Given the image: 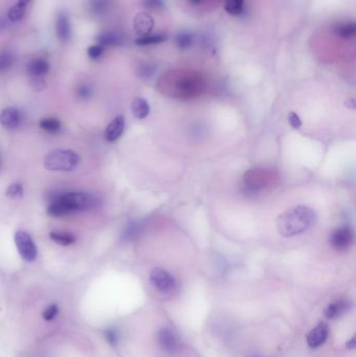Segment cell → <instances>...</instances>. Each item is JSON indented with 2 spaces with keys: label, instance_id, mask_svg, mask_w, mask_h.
Returning a JSON list of instances; mask_svg holds the SVG:
<instances>
[{
  "label": "cell",
  "instance_id": "4fadbf2b",
  "mask_svg": "<svg viewBox=\"0 0 356 357\" xmlns=\"http://www.w3.org/2000/svg\"><path fill=\"white\" fill-rule=\"evenodd\" d=\"M124 130H125V117L123 115H120L115 117L107 127L105 132L106 139L110 142L116 141L117 139L121 138V136L123 135Z\"/></svg>",
  "mask_w": 356,
  "mask_h": 357
},
{
  "label": "cell",
  "instance_id": "44dd1931",
  "mask_svg": "<svg viewBox=\"0 0 356 357\" xmlns=\"http://www.w3.org/2000/svg\"><path fill=\"white\" fill-rule=\"evenodd\" d=\"M194 42V37L190 32H181L176 35L175 44L179 49H189Z\"/></svg>",
  "mask_w": 356,
  "mask_h": 357
},
{
  "label": "cell",
  "instance_id": "83f0119b",
  "mask_svg": "<svg viewBox=\"0 0 356 357\" xmlns=\"http://www.w3.org/2000/svg\"><path fill=\"white\" fill-rule=\"evenodd\" d=\"M14 62V57L10 53H2L0 54V71H4L12 66Z\"/></svg>",
  "mask_w": 356,
  "mask_h": 357
},
{
  "label": "cell",
  "instance_id": "ba28073f",
  "mask_svg": "<svg viewBox=\"0 0 356 357\" xmlns=\"http://www.w3.org/2000/svg\"><path fill=\"white\" fill-rule=\"evenodd\" d=\"M328 335H329L328 325L325 322L319 323V325H316L307 334L306 342H307L308 347L311 349L320 348L327 341Z\"/></svg>",
  "mask_w": 356,
  "mask_h": 357
},
{
  "label": "cell",
  "instance_id": "2e32d148",
  "mask_svg": "<svg viewBox=\"0 0 356 357\" xmlns=\"http://www.w3.org/2000/svg\"><path fill=\"white\" fill-rule=\"evenodd\" d=\"M133 115L137 119H144L150 114L149 103L143 97H136L131 106Z\"/></svg>",
  "mask_w": 356,
  "mask_h": 357
},
{
  "label": "cell",
  "instance_id": "8d00e7d4",
  "mask_svg": "<svg viewBox=\"0 0 356 357\" xmlns=\"http://www.w3.org/2000/svg\"><path fill=\"white\" fill-rule=\"evenodd\" d=\"M190 2H191V3H194V4H197V3L202 2V0H190Z\"/></svg>",
  "mask_w": 356,
  "mask_h": 357
},
{
  "label": "cell",
  "instance_id": "f1b7e54d",
  "mask_svg": "<svg viewBox=\"0 0 356 357\" xmlns=\"http://www.w3.org/2000/svg\"><path fill=\"white\" fill-rule=\"evenodd\" d=\"M58 312V309H57V306L55 304H51L49 305L48 307L45 308V310L43 311L42 313V316H43V319L46 320V321H51L53 320L54 317L56 316Z\"/></svg>",
  "mask_w": 356,
  "mask_h": 357
},
{
  "label": "cell",
  "instance_id": "9c48e42d",
  "mask_svg": "<svg viewBox=\"0 0 356 357\" xmlns=\"http://www.w3.org/2000/svg\"><path fill=\"white\" fill-rule=\"evenodd\" d=\"M352 308V302L348 299H340L330 303L324 310L327 319L335 320L347 313Z\"/></svg>",
  "mask_w": 356,
  "mask_h": 357
},
{
  "label": "cell",
  "instance_id": "7a4b0ae2",
  "mask_svg": "<svg viewBox=\"0 0 356 357\" xmlns=\"http://www.w3.org/2000/svg\"><path fill=\"white\" fill-rule=\"evenodd\" d=\"M80 163V157L70 150L51 151L44 160V166L50 171H72Z\"/></svg>",
  "mask_w": 356,
  "mask_h": 357
},
{
  "label": "cell",
  "instance_id": "5b68a950",
  "mask_svg": "<svg viewBox=\"0 0 356 357\" xmlns=\"http://www.w3.org/2000/svg\"><path fill=\"white\" fill-rule=\"evenodd\" d=\"M15 244L19 254L25 261L32 262L37 257V248L32 237L24 231H18L15 234Z\"/></svg>",
  "mask_w": 356,
  "mask_h": 357
},
{
  "label": "cell",
  "instance_id": "4316f807",
  "mask_svg": "<svg viewBox=\"0 0 356 357\" xmlns=\"http://www.w3.org/2000/svg\"><path fill=\"white\" fill-rule=\"evenodd\" d=\"M156 71V67L154 64H151V63H145L143 65H141L139 67V70H138V73H139V75L141 77H144V78H149L151 77Z\"/></svg>",
  "mask_w": 356,
  "mask_h": 357
},
{
  "label": "cell",
  "instance_id": "5bb4252c",
  "mask_svg": "<svg viewBox=\"0 0 356 357\" xmlns=\"http://www.w3.org/2000/svg\"><path fill=\"white\" fill-rule=\"evenodd\" d=\"M49 70V64L45 58L38 57L34 58L27 65V72L33 77H41L45 75Z\"/></svg>",
  "mask_w": 356,
  "mask_h": 357
},
{
  "label": "cell",
  "instance_id": "7402d4cb",
  "mask_svg": "<svg viewBox=\"0 0 356 357\" xmlns=\"http://www.w3.org/2000/svg\"><path fill=\"white\" fill-rule=\"evenodd\" d=\"M49 236L55 244L61 246H70L75 243V237L69 233L51 232Z\"/></svg>",
  "mask_w": 356,
  "mask_h": 357
},
{
  "label": "cell",
  "instance_id": "ffe728a7",
  "mask_svg": "<svg viewBox=\"0 0 356 357\" xmlns=\"http://www.w3.org/2000/svg\"><path fill=\"white\" fill-rule=\"evenodd\" d=\"M167 39V36L164 34H156V35H146L143 37H139L135 40V44L139 46H146V45H154L164 42Z\"/></svg>",
  "mask_w": 356,
  "mask_h": 357
},
{
  "label": "cell",
  "instance_id": "e575fe53",
  "mask_svg": "<svg viewBox=\"0 0 356 357\" xmlns=\"http://www.w3.org/2000/svg\"><path fill=\"white\" fill-rule=\"evenodd\" d=\"M346 347H347L348 349H350V350H353V349L356 347V336H355V335L352 336V339L349 340V341L347 342Z\"/></svg>",
  "mask_w": 356,
  "mask_h": 357
},
{
  "label": "cell",
  "instance_id": "cb8c5ba5",
  "mask_svg": "<svg viewBox=\"0 0 356 357\" xmlns=\"http://www.w3.org/2000/svg\"><path fill=\"white\" fill-rule=\"evenodd\" d=\"M39 126L48 133H56L61 129V123L55 118H42Z\"/></svg>",
  "mask_w": 356,
  "mask_h": 357
},
{
  "label": "cell",
  "instance_id": "1f68e13d",
  "mask_svg": "<svg viewBox=\"0 0 356 357\" xmlns=\"http://www.w3.org/2000/svg\"><path fill=\"white\" fill-rule=\"evenodd\" d=\"M107 8L106 0H93L92 2V9L94 12L101 13Z\"/></svg>",
  "mask_w": 356,
  "mask_h": 357
},
{
  "label": "cell",
  "instance_id": "d6a6232c",
  "mask_svg": "<svg viewBox=\"0 0 356 357\" xmlns=\"http://www.w3.org/2000/svg\"><path fill=\"white\" fill-rule=\"evenodd\" d=\"M77 94H78V96H81L83 98H87V97L91 96L92 91H91L90 87H88L86 85H83V86H81L80 88L77 89Z\"/></svg>",
  "mask_w": 356,
  "mask_h": 357
},
{
  "label": "cell",
  "instance_id": "484cf974",
  "mask_svg": "<svg viewBox=\"0 0 356 357\" xmlns=\"http://www.w3.org/2000/svg\"><path fill=\"white\" fill-rule=\"evenodd\" d=\"M104 52H105V47L103 45H100V44L92 45L87 50L89 57L92 60H96L98 57H101Z\"/></svg>",
  "mask_w": 356,
  "mask_h": 357
},
{
  "label": "cell",
  "instance_id": "74e56055",
  "mask_svg": "<svg viewBox=\"0 0 356 357\" xmlns=\"http://www.w3.org/2000/svg\"><path fill=\"white\" fill-rule=\"evenodd\" d=\"M3 168V162H2V157H0V171H2Z\"/></svg>",
  "mask_w": 356,
  "mask_h": 357
},
{
  "label": "cell",
  "instance_id": "6da1fadb",
  "mask_svg": "<svg viewBox=\"0 0 356 357\" xmlns=\"http://www.w3.org/2000/svg\"><path fill=\"white\" fill-rule=\"evenodd\" d=\"M318 222V215L308 206H296L278 217L277 229L284 237L299 235L312 228Z\"/></svg>",
  "mask_w": 356,
  "mask_h": 357
},
{
  "label": "cell",
  "instance_id": "277c9868",
  "mask_svg": "<svg viewBox=\"0 0 356 357\" xmlns=\"http://www.w3.org/2000/svg\"><path fill=\"white\" fill-rule=\"evenodd\" d=\"M150 281L156 289L164 293L172 291L176 285L173 276L160 267H155L152 270L150 274Z\"/></svg>",
  "mask_w": 356,
  "mask_h": 357
},
{
  "label": "cell",
  "instance_id": "d590c367",
  "mask_svg": "<svg viewBox=\"0 0 356 357\" xmlns=\"http://www.w3.org/2000/svg\"><path fill=\"white\" fill-rule=\"evenodd\" d=\"M6 26V22L3 18H0V32L4 29V27Z\"/></svg>",
  "mask_w": 356,
  "mask_h": 357
},
{
  "label": "cell",
  "instance_id": "52a82bcc",
  "mask_svg": "<svg viewBox=\"0 0 356 357\" xmlns=\"http://www.w3.org/2000/svg\"><path fill=\"white\" fill-rule=\"evenodd\" d=\"M157 341L161 349L167 353H174L180 348V341L176 334L169 328L164 327L158 331Z\"/></svg>",
  "mask_w": 356,
  "mask_h": 357
},
{
  "label": "cell",
  "instance_id": "603a6c76",
  "mask_svg": "<svg viewBox=\"0 0 356 357\" xmlns=\"http://www.w3.org/2000/svg\"><path fill=\"white\" fill-rule=\"evenodd\" d=\"M225 10L232 16L242 15L244 11V0H226Z\"/></svg>",
  "mask_w": 356,
  "mask_h": 357
},
{
  "label": "cell",
  "instance_id": "e0dca14e",
  "mask_svg": "<svg viewBox=\"0 0 356 357\" xmlns=\"http://www.w3.org/2000/svg\"><path fill=\"white\" fill-rule=\"evenodd\" d=\"M31 0H19V2L10 9L8 16L12 22H19L23 18L25 10Z\"/></svg>",
  "mask_w": 356,
  "mask_h": 357
},
{
  "label": "cell",
  "instance_id": "8fae6325",
  "mask_svg": "<svg viewBox=\"0 0 356 357\" xmlns=\"http://www.w3.org/2000/svg\"><path fill=\"white\" fill-rule=\"evenodd\" d=\"M22 121L21 113L16 108L9 107L6 108L0 113V124L9 130L17 129L20 126Z\"/></svg>",
  "mask_w": 356,
  "mask_h": 357
},
{
  "label": "cell",
  "instance_id": "4dcf8cb0",
  "mask_svg": "<svg viewBox=\"0 0 356 357\" xmlns=\"http://www.w3.org/2000/svg\"><path fill=\"white\" fill-rule=\"evenodd\" d=\"M144 7L151 10H158V9H162L164 6L163 0H144L143 3Z\"/></svg>",
  "mask_w": 356,
  "mask_h": 357
},
{
  "label": "cell",
  "instance_id": "7c38bea8",
  "mask_svg": "<svg viewBox=\"0 0 356 357\" xmlns=\"http://www.w3.org/2000/svg\"><path fill=\"white\" fill-rule=\"evenodd\" d=\"M55 29L58 40L63 43H67L71 37V25L69 17L65 12H60L57 15Z\"/></svg>",
  "mask_w": 356,
  "mask_h": 357
},
{
  "label": "cell",
  "instance_id": "30bf717a",
  "mask_svg": "<svg viewBox=\"0 0 356 357\" xmlns=\"http://www.w3.org/2000/svg\"><path fill=\"white\" fill-rule=\"evenodd\" d=\"M154 18L145 12L138 13L134 18V29L140 37L150 35L154 28Z\"/></svg>",
  "mask_w": 356,
  "mask_h": 357
},
{
  "label": "cell",
  "instance_id": "836d02e7",
  "mask_svg": "<svg viewBox=\"0 0 356 357\" xmlns=\"http://www.w3.org/2000/svg\"><path fill=\"white\" fill-rule=\"evenodd\" d=\"M107 339H108L109 343L115 345L117 343V334H116V332L113 331V330L108 331L107 332Z\"/></svg>",
  "mask_w": 356,
  "mask_h": 357
},
{
  "label": "cell",
  "instance_id": "8992f818",
  "mask_svg": "<svg viewBox=\"0 0 356 357\" xmlns=\"http://www.w3.org/2000/svg\"><path fill=\"white\" fill-rule=\"evenodd\" d=\"M353 237V232L349 227H341L331 233L329 243L333 249L339 252H343L352 246Z\"/></svg>",
  "mask_w": 356,
  "mask_h": 357
},
{
  "label": "cell",
  "instance_id": "9a60e30c",
  "mask_svg": "<svg viewBox=\"0 0 356 357\" xmlns=\"http://www.w3.org/2000/svg\"><path fill=\"white\" fill-rule=\"evenodd\" d=\"M96 42L103 46H120L124 44L125 40L121 34L105 33L96 37Z\"/></svg>",
  "mask_w": 356,
  "mask_h": 357
},
{
  "label": "cell",
  "instance_id": "ac0fdd59",
  "mask_svg": "<svg viewBox=\"0 0 356 357\" xmlns=\"http://www.w3.org/2000/svg\"><path fill=\"white\" fill-rule=\"evenodd\" d=\"M336 36L343 39H352L356 35V25L354 22H346L336 24L333 28Z\"/></svg>",
  "mask_w": 356,
  "mask_h": 357
},
{
  "label": "cell",
  "instance_id": "d4e9b609",
  "mask_svg": "<svg viewBox=\"0 0 356 357\" xmlns=\"http://www.w3.org/2000/svg\"><path fill=\"white\" fill-rule=\"evenodd\" d=\"M7 195L11 198H18V197H22L23 195V187L21 184L18 183H14L12 185H10L7 189Z\"/></svg>",
  "mask_w": 356,
  "mask_h": 357
},
{
  "label": "cell",
  "instance_id": "f546056e",
  "mask_svg": "<svg viewBox=\"0 0 356 357\" xmlns=\"http://www.w3.org/2000/svg\"><path fill=\"white\" fill-rule=\"evenodd\" d=\"M288 123L291 126L292 129L294 130H299L302 126V121L300 119V117L296 115L294 112L289 113L288 115Z\"/></svg>",
  "mask_w": 356,
  "mask_h": 357
},
{
  "label": "cell",
  "instance_id": "3957f363",
  "mask_svg": "<svg viewBox=\"0 0 356 357\" xmlns=\"http://www.w3.org/2000/svg\"><path fill=\"white\" fill-rule=\"evenodd\" d=\"M61 198L70 212L88 210L98 204V200L94 195L84 192H68L62 194Z\"/></svg>",
  "mask_w": 356,
  "mask_h": 357
},
{
  "label": "cell",
  "instance_id": "d6986e66",
  "mask_svg": "<svg viewBox=\"0 0 356 357\" xmlns=\"http://www.w3.org/2000/svg\"><path fill=\"white\" fill-rule=\"evenodd\" d=\"M69 209L67 208V206L65 205V203L63 202V200L61 198V196L56 197L55 200H53L48 208H47V213L50 216H54V217H58V216H63L67 213H69Z\"/></svg>",
  "mask_w": 356,
  "mask_h": 357
}]
</instances>
